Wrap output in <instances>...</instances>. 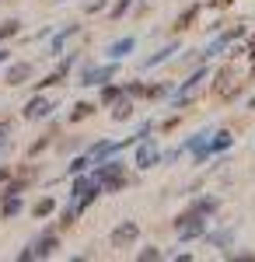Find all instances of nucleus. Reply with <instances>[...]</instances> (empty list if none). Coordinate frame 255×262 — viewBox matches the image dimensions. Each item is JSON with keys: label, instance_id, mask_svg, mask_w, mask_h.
<instances>
[{"label": "nucleus", "instance_id": "obj_13", "mask_svg": "<svg viewBox=\"0 0 255 262\" xmlns=\"http://www.w3.org/2000/svg\"><path fill=\"white\" fill-rule=\"evenodd\" d=\"M28 74H32V67H28V63H18V67H11V70H7V84H21Z\"/></svg>", "mask_w": 255, "mask_h": 262}, {"label": "nucleus", "instance_id": "obj_20", "mask_svg": "<svg viewBox=\"0 0 255 262\" xmlns=\"http://www.w3.org/2000/svg\"><path fill=\"white\" fill-rule=\"evenodd\" d=\"M91 112H95V105H88V101H84V105L74 108V116H70V119H84V116H91Z\"/></svg>", "mask_w": 255, "mask_h": 262}, {"label": "nucleus", "instance_id": "obj_21", "mask_svg": "<svg viewBox=\"0 0 255 262\" xmlns=\"http://www.w3.org/2000/svg\"><path fill=\"white\" fill-rule=\"evenodd\" d=\"M196 11H199V7H189V11H185V14L178 18V25H175V28H189V21L196 18Z\"/></svg>", "mask_w": 255, "mask_h": 262}, {"label": "nucleus", "instance_id": "obj_19", "mask_svg": "<svg viewBox=\"0 0 255 262\" xmlns=\"http://www.w3.org/2000/svg\"><path fill=\"white\" fill-rule=\"evenodd\" d=\"M88 164H91V158H88V154H84V158H77V161L70 164V175H80V171H84Z\"/></svg>", "mask_w": 255, "mask_h": 262}, {"label": "nucleus", "instance_id": "obj_26", "mask_svg": "<svg viewBox=\"0 0 255 262\" xmlns=\"http://www.w3.org/2000/svg\"><path fill=\"white\" fill-rule=\"evenodd\" d=\"M7 133H11V126H7V122H0V143H4V137H7Z\"/></svg>", "mask_w": 255, "mask_h": 262}, {"label": "nucleus", "instance_id": "obj_9", "mask_svg": "<svg viewBox=\"0 0 255 262\" xmlns=\"http://www.w3.org/2000/svg\"><path fill=\"white\" fill-rule=\"evenodd\" d=\"M49 108H56V105L46 98H32L25 105V119H42V116H49Z\"/></svg>", "mask_w": 255, "mask_h": 262}, {"label": "nucleus", "instance_id": "obj_1", "mask_svg": "<svg viewBox=\"0 0 255 262\" xmlns=\"http://www.w3.org/2000/svg\"><path fill=\"white\" fill-rule=\"evenodd\" d=\"M175 231H178V242H196L206 234V217H199V213H182L175 221Z\"/></svg>", "mask_w": 255, "mask_h": 262}, {"label": "nucleus", "instance_id": "obj_11", "mask_svg": "<svg viewBox=\"0 0 255 262\" xmlns=\"http://www.w3.org/2000/svg\"><path fill=\"white\" fill-rule=\"evenodd\" d=\"M210 245H217V248H231L235 245V227H227V231H214V234H203Z\"/></svg>", "mask_w": 255, "mask_h": 262}, {"label": "nucleus", "instance_id": "obj_28", "mask_svg": "<svg viewBox=\"0 0 255 262\" xmlns=\"http://www.w3.org/2000/svg\"><path fill=\"white\" fill-rule=\"evenodd\" d=\"M4 179H7V171H4V168H0V182H4Z\"/></svg>", "mask_w": 255, "mask_h": 262}, {"label": "nucleus", "instance_id": "obj_10", "mask_svg": "<svg viewBox=\"0 0 255 262\" xmlns=\"http://www.w3.org/2000/svg\"><path fill=\"white\" fill-rule=\"evenodd\" d=\"M217 206H220V200H217V196H203V200L193 203V213H199V217H214Z\"/></svg>", "mask_w": 255, "mask_h": 262}, {"label": "nucleus", "instance_id": "obj_22", "mask_svg": "<svg viewBox=\"0 0 255 262\" xmlns=\"http://www.w3.org/2000/svg\"><path fill=\"white\" fill-rule=\"evenodd\" d=\"M18 210H21V203H18V200H11V203H7V206H4V217H14Z\"/></svg>", "mask_w": 255, "mask_h": 262}, {"label": "nucleus", "instance_id": "obj_6", "mask_svg": "<svg viewBox=\"0 0 255 262\" xmlns=\"http://www.w3.org/2000/svg\"><path fill=\"white\" fill-rule=\"evenodd\" d=\"M157 161H161V154H157V147H154L151 140H147V137H143V143L137 147V164H140V168H154Z\"/></svg>", "mask_w": 255, "mask_h": 262}, {"label": "nucleus", "instance_id": "obj_24", "mask_svg": "<svg viewBox=\"0 0 255 262\" xmlns=\"http://www.w3.org/2000/svg\"><path fill=\"white\" fill-rule=\"evenodd\" d=\"M112 98H119V88H105L101 91V101H112Z\"/></svg>", "mask_w": 255, "mask_h": 262}, {"label": "nucleus", "instance_id": "obj_15", "mask_svg": "<svg viewBox=\"0 0 255 262\" xmlns=\"http://www.w3.org/2000/svg\"><path fill=\"white\" fill-rule=\"evenodd\" d=\"M206 74H210V70H206V67H199L196 74H193V77H189V81L182 84V95H189V91H193V88H196V84L203 81V77H206Z\"/></svg>", "mask_w": 255, "mask_h": 262}, {"label": "nucleus", "instance_id": "obj_30", "mask_svg": "<svg viewBox=\"0 0 255 262\" xmlns=\"http://www.w3.org/2000/svg\"><path fill=\"white\" fill-rule=\"evenodd\" d=\"M252 53H255V39H252Z\"/></svg>", "mask_w": 255, "mask_h": 262}, {"label": "nucleus", "instance_id": "obj_25", "mask_svg": "<svg viewBox=\"0 0 255 262\" xmlns=\"http://www.w3.org/2000/svg\"><path fill=\"white\" fill-rule=\"evenodd\" d=\"M126 116H130V101H122V105L116 108V119H126Z\"/></svg>", "mask_w": 255, "mask_h": 262}, {"label": "nucleus", "instance_id": "obj_23", "mask_svg": "<svg viewBox=\"0 0 255 262\" xmlns=\"http://www.w3.org/2000/svg\"><path fill=\"white\" fill-rule=\"evenodd\" d=\"M137 259H161V252H157V248H143Z\"/></svg>", "mask_w": 255, "mask_h": 262}, {"label": "nucleus", "instance_id": "obj_7", "mask_svg": "<svg viewBox=\"0 0 255 262\" xmlns=\"http://www.w3.org/2000/svg\"><path fill=\"white\" fill-rule=\"evenodd\" d=\"M235 147V133L231 129H220V133H210V154H224Z\"/></svg>", "mask_w": 255, "mask_h": 262}, {"label": "nucleus", "instance_id": "obj_4", "mask_svg": "<svg viewBox=\"0 0 255 262\" xmlns=\"http://www.w3.org/2000/svg\"><path fill=\"white\" fill-rule=\"evenodd\" d=\"M109 77H116V60L109 67H84L80 70V84H105Z\"/></svg>", "mask_w": 255, "mask_h": 262}, {"label": "nucleus", "instance_id": "obj_18", "mask_svg": "<svg viewBox=\"0 0 255 262\" xmlns=\"http://www.w3.org/2000/svg\"><path fill=\"white\" fill-rule=\"evenodd\" d=\"M21 28V21H4V28H0V39H7V35H14Z\"/></svg>", "mask_w": 255, "mask_h": 262}, {"label": "nucleus", "instance_id": "obj_17", "mask_svg": "<svg viewBox=\"0 0 255 262\" xmlns=\"http://www.w3.org/2000/svg\"><path fill=\"white\" fill-rule=\"evenodd\" d=\"M56 210V200H42V203H35V217H49Z\"/></svg>", "mask_w": 255, "mask_h": 262}, {"label": "nucleus", "instance_id": "obj_12", "mask_svg": "<svg viewBox=\"0 0 255 262\" xmlns=\"http://www.w3.org/2000/svg\"><path fill=\"white\" fill-rule=\"evenodd\" d=\"M133 46H137V39H119L116 46H109V56H112V60H122V56H130Z\"/></svg>", "mask_w": 255, "mask_h": 262}, {"label": "nucleus", "instance_id": "obj_3", "mask_svg": "<svg viewBox=\"0 0 255 262\" xmlns=\"http://www.w3.org/2000/svg\"><path fill=\"white\" fill-rule=\"evenodd\" d=\"M185 150L196 158V164H203L206 158H214V154H210V129H203V133H196V137H189V140H185Z\"/></svg>", "mask_w": 255, "mask_h": 262}, {"label": "nucleus", "instance_id": "obj_16", "mask_svg": "<svg viewBox=\"0 0 255 262\" xmlns=\"http://www.w3.org/2000/svg\"><path fill=\"white\" fill-rule=\"evenodd\" d=\"M74 32H77V25H70V28H63V32H59L56 39H53V53H59V49H63V42L70 39V35H74Z\"/></svg>", "mask_w": 255, "mask_h": 262}, {"label": "nucleus", "instance_id": "obj_29", "mask_svg": "<svg viewBox=\"0 0 255 262\" xmlns=\"http://www.w3.org/2000/svg\"><path fill=\"white\" fill-rule=\"evenodd\" d=\"M4 60H7V53H4V49H0V63H4Z\"/></svg>", "mask_w": 255, "mask_h": 262}, {"label": "nucleus", "instance_id": "obj_14", "mask_svg": "<svg viewBox=\"0 0 255 262\" xmlns=\"http://www.w3.org/2000/svg\"><path fill=\"white\" fill-rule=\"evenodd\" d=\"M175 49H178V42H172V46H164V49H157L154 56L147 60V67H157V63H164L168 56H172V53H175Z\"/></svg>", "mask_w": 255, "mask_h": 262}, {"label": "nucleus", "instance_id": "obj_8", "mask_svg": "<svg viewBox=\"0 0 255 262\" xmlns=\"http://www.w3.org/2000/svg\"><path fill=\"white\" fill-rule=\"evenodd\" d=\"M56 248H59V238H56V234H49V231H46V234H42L39 242L32 245V252H35V259H46V255H53Z\"/></svg>", "mask_w": 255, "mask_h": 262}, {"label": "nucleus", "instance_id": "obj_5", "mask_svg": "<svg viewBox=\"0 0 255 262\" xmlns=\"http://www.w3.org/2000/svg\"><path fill=\"white\" fill-rule=\"evenodd\" d=\"M140 238V224L137 221H126L122 224V227H116V231H112V245H130V242H137Z\"/></svg>", "mask_w": 255, "mask_h": 262}, {"label": "nucleus", "instance_id": "obj_27", "mask_svg": "<svg viewBox=\"0 0 255 262\" xmlns=\"http://www.w3.org/2000/svg\"><path fill=\"white\" fill-rule=\"evenodd\" d=\"M248 108H255V95H252V98H248Z\"/></svg>", "mask_w": 255, "mask_h": 262}, {"label": "nucleus", "instance_id": "obj_2", "mask_svg": "<svg viewBox=\"0 0 255 262\" xmlns=\"http://www.w3.org/2000/svg\"><path fill=\"white\" fill-rule=\"evenodd\" d=\"M95 179L101 185H109V189H122L126 185V179H122V161H105V168L95 171Z\"/></svg>", "mask_w": 255, "mask_h": 262}]
</instances>
